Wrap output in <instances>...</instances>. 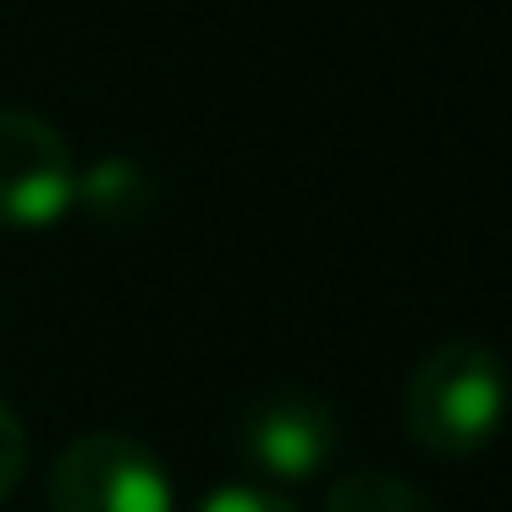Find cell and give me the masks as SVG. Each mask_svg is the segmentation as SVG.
<instances>
[{"mask_svg": "<svg viewBox=\"0 0 512 512\" xmlns=\"http://www.w3.org/2000/svg\"><path fill=\"white\" fill-rule=\"evenodd\" d=\"M72 210L94 215L100 226H138L155 210V177L127 155H105L89 171H78Z\"/></svg>", "mask_w": 512, "mask_h": 512, "instance_id": "5b68a950", "label": "cell"}, {"mask_svg": "<svg viewBox=\"0 0 512 512\" xmlns=\"http://www.w3.org/2000/svg\"><path fill=\"white\" fill-rule=\"evenodd\" d=\"M336 408L320 391L276 386L237 413V457L265 485H303L336 457Z\"/></svg>", "mask_w": 512, "mask_h": 512, "instance_id": "3957f363", "label": "cell"}, {"mask_svg": "<svg viewBox=\"0 0 512 512\" xmlns=\"http://www.w3.org/2000/svg\"><path fill=\"white\" fill-rule=\"evenodd\" d=\"M193 512H298V501L276 496V490H265V485H221Z\"/></svg>", "mask_w": 512, "mask_h": 512, "instance_id": "52a82bcc", "label": "cell"}, {"mask_svg": "<svg viewBox=\"0 0 512 512\" xmlns=\"http://www.w3.org/2000/svg\"><path fill=\"white\" fill-rule=\"evenodd\" d=\"M50 512H177V496L144 441L94 430L50 463Z\"/></svg>", "mask_w": 512, "mask_h": 512, "instance_id": "7a4b0ae2", "label": "cell"}, {"mask_svg": "<svg viewBox=\"0 0 512 512\" xmlns=\"http://www.w3.org/2000/svg\"><path fill=\"white\" fill-rule=\"evenodd\" d=\"M78 166L72 149L45 116L0 111V226L45 232L72 210Z\"/></svg>", "mask_w": 512, "mask_h": 512, "instance_id": "277c9868", "label": "cell"}, {"mask_svg": "<svg viewBox=\"0 0 512 512\" xmlns=\"http://www.w3.org/2000/svg\"><path fill=\"white\" fill-rule=\"evenodd\" d=\"M507 413L501 358L479 342H441L413 364L402 424L430 457H474L496 441Z\"/></svg>", "mask_w": 512, "mask_h": 512, "instance_id": "6da1fadb", "label": "cell"}, {"mask_svg": "<svg viewBox=\"0 0 512 512\" xmlns=\"http://www.w3.org/2000/svg\"><path fill=\"white\" fill-rule=\"evenodd\" d=\"M23 468H28V430L6 402H0V501L23 485Z\"/></svg>", "mask_w": 512, "mask_h": 512, "instance_id": "ba28073f", "label": "cell"}, {"mask_svg": "<svg viewBox=\"0 0 512 512\" xmlns=\"http://www.w3.org/2000/svg\"><path fill=\"white\" fill-rule=\"evenodd\" d=\"M325 512H435L430 496L408 479L386 474V468H364V474H347L331 485Z\"/></svg>", "mask_w": 512, "mask_h": 512, "instance_id": "8992f818", "label": "cell"}]
</instances>
